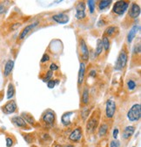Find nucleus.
Listing matches in <instances>:
<instances>
[{
  "instance_id": "f257e3e1",
  "label": "nucleus",
  "mask_w": 141,
  "mask_h": 147,
  "mask_svg": "<svg viewBox=\"0 0 141 147\" xmlns=\"http://www.w3.org/2000/svg\"><path fill=\"white\" fill-rule=\"evenodd\" d=\"M141 117V105L140 103L134 104L127 113V118L131 122L138 121Z\"/></svg>"
},
{
  "instance_id": "f03ea898",
  "label": "nucleus",
  "mask_w": 141,
  "mask_h": 147,
  "mask_svg": "<svg viewBox=\"0 0 141 147\" xmlns=\"http://www.w3.org/2000/svg\"><path fill=\"white\" fill-rule=\"evenodd\" d=\"M128 60L127 53L125 50H122L119 53V54L117 58L116 63H115V70L116 71H121L122 69L126 66Z\"/></svg>"
},
{
  "instance_id": "7ed1b4c3",
  "label": "nucleus",
  "mask_w": 141,
  "mask_h": 147,
  "mask_svg": "<svg viewBox=\"0 0 141 147\" xmlns=\"http://www.w3.org/2000/svg\"><path fill=\"white\" fill-rule=\"evenodd\" d=\"M129 7V2L127 1H117L116 4H114L112 12L117 15H123L127 11Z\"/></svg>"
},
{
  "instance_id": "20e7f679",
  "label": "nucleus",
  "mask_w": 141,
  "mask_h": 147,
  "mask_svg": "<svg viewBox=\"0 0 141 147\" xmlns=\"http://www.w3.org/2000/svg\"><path fill=\"white\" fill-rule=\"evenodd\" d=\"M115 112H116V103L113 100H108L106 102V105H105V115L106 117L112 118L115 115Z\"/></svg>"
},
{
  "instance_id": "39448f33",
  "label": "nucleus",
  "mask_w": 141,
  "mask_h": 147,
  "mask_svg": "<svg viewBox=\"0 0 141 147\" xmlns=\"http://www.w3.org/2000/svg\"><path fill=\"white\" fill-rule=\"evenodd\" d=\"M85 4L84 2H80L76 6V18L79 20L85 18Z\"/></svg>"
},
{
  "instance_id": "423d86ee",
  "label": "nucleus",
  "mask_w": 141,
  "mask_h": 147,
  "mask_svg": "<svg viewBox=\"0 0 141 147\" xmlns=\"http://www.w3.org/2000/svg\"><path fill=\"white\" fill-rule=\"evenodd\" d=\"M17 109V104H16V102L15 101H10L8 102L7 103L2 107V110L5 114H12L16 111Z\"/></svg>"
},
{
  "instance_id": "0eeeda50",
  "label": "nucleus",
  "mask_w": 141,
  "mask_h": 147,
  "mask_svg": "<svg viewBox=\"0 0 141 147\" xmlns=\"http://www.w3.org/2000/svg\"><path fill=\"white\" fill-rule=\"evenodd\" d=\"M42 119L46 124L51 125L54 123V121H55V113L51 109L46 110L44 113V115H43Z\"/></svg>"
},
{
  "instance_id": "6e6552de",
  "label": "nucleus",
  "mask_w": 141,
  "mask_h": 147,
  "mask_svg": "<svg viewBox=\"0 0 141 147\" xmlns=\"http://www.w3.org/2000/svg\"><path fill=\"white\" fill-rule=\"evenodd\" d=\"M82 136H83V133H82V129L81 128H76L75 130H73L71 131V133L69 136V139L72 142H78L82 138Z\"/></svg>"
},
{
  "instance_id": "1a4fd4ad",
  "label": "nucleus",
  "mask_w": 141,
  "mask_h": 147,
  "mask_svg": "<svg viewBox=\"0 0 141 147\" xmlns=\"http://www.w3.org/2000/svg\"><path fill=\"white\" fill-rule=\"evenodd\" d=\"M38 21H36V22L31 24V25H28L27 26H25L24 29L22 30V32H20V34H19V40H24V39L26 37L28 34H29V32L31 31V30H33L34 28H35L37 25H38Z\"/></svg>"
},
{
  "instance_id": "9d476101",
  "label": "nucleus",
  "mask_w": 141,
  "mask_h": 147,
  "mask_svg": "<svg viewBox=\"0 0 141 147\" xmlns=\"http://www.w3.org/2000/svg\"><path fill=\"white\" fill-rule=\"evenodd\" d=\"M52 19L55 22H57L58 24H61V25H64L69 22V17L68 15L64 14V13H58L56 15H53Z\"/></svg>"
},
{
  "instance_id": "9b49d317",
  "label": "nucleus",
  "mask_w": 141,
  "mask_h": 147,
  "mask_svg": "<svg viewBox=\"0 0 141 147\" xmlns=\"http://www.w3.org/2000/svg\"><path fill=\"white\" fill-rule=\"evenodd\" d=\"M140 14V6L136 3H132L129 10V16L132 19H137Z\"/></svg>"
},
{
  "instance_id": "f8f14e48",
  "label": "nucleus",
  "mask_w": 141,
  "mask_h": 147,
  "mask_svg": "<svg viewBox=\"0 0 141 147\" xmlns=\"http://www.w3.org/2000/svg\"><path fill=\"white\" fill-rule=\"evenodd\" d=\"M80 49H81V54L82 58L84 60H88L89 59V50L88 47L86 46V43L84 41V40L81 39L80 40Z\"/></svg>"
},
{
  "instance_id": "ddd939ff",
  "label": "nucleus",
  "mask_w": 141,
  "mask_h": 147,
  "mask_svg": "<svg viewBox=\"0 0 141 147\" xmlns=\"http://www.w3.org/2000/svg\"><path fill=\"white\" fill-rule=\"evenodd\" d=\"M139 29H140V26H139V25H133V26L131 28V30H130V32H128V35H127V42L128 43H130V44H131V43L132 42L133 39L135 38L137 32H138V31Z\"/></svg>"
},
{
  "instance_id": "4468645a",
  "label": "nucleus",
  "mask_w": 141,
  "mask_h": 147,
  "mask_svg": "<svg viewBox=\"0 0 141 147\" xmlns=\"http://www.w3.org/2000/svg\"><path fill=\"white\" fill-rule=\"evenodd\" d=\"M12 122L16 125V126L19 127V128H25L27 126V123L25 120L21 116H14L12 118Z\"/></svg>"
},
{
  "instance_id": "2eb2a0df",
  "label": "nucleus",
  "mask_w": 141,
  "mask_h": 147,
  "mask_svg": "<svg viewBox=\"0 0 141 147\" xmlns=\"http://www.w3.org/2000/svg\"><path fill=\"white\" fill-rule=\"evenodd\" d=\"M134 131H135V127L132 126V125L125 127L123 131V135H122L123 138L124 139H129V138L134 134Z\"/></svg>"
},
{
  "instance_id": "dca6fc26",
  "label": "nucleus",
  "mask_w": 141,
  "mask_h": 147,
  "mask_svg": "<svg viewBox=\"0 0 141 147\" xmlns=\"http://www.w3.org/2000/svg\"><path fill=\"white\" fill-rule=\"evenodd\" d=\"M79 67L80 68H79V75H78V84H79V85H81L84 81V71H85V65L82 62V63H80Z\"/></svg>"
},
{
  "instance_id": "f3484780",
  "label": "nucleus",
  "mask_w": 141,
  "mask_h": 147,
  "mask_svg": "<svg viewBox=\"0 0 141 147\" xmlns=\"http://www.w3.org/2000/svg\"><path fill=\"white\" fill-rule=\"evenodd\" d=\"M13 68H14V61L12 60H9L6 62L5 66V70H4V75H5V76H8V75L12 73Z\"/></svg>"
},
{
  "instance_id": "a211bd4d",
  "label": "nucleus",
  "mask_w": 141,
  "mask_h": 147,
  "mask_svg": "<svg viewBox=\"0 0 141 147\" xmlns=\"http://www.w3.org/2000/svg\"><path fill=\"white\" fill-rule=\"evenodd\" d=\"M72 114H73L72 111L66 112V113H64L61 117L62 124L64 125H66V126H67V125H70L71 124V116Z\"/></svg>"
},
{
  "instance_id": "6ab92c4d",
  "label": "nucleus",
  "mask_w": 141,
  "mask_h": 147,
  "mask_svg": "<svg viewBox=\"0 0 141 147\" xmlns=\"http://www.w3.org/2000/svg\"><path fill=\"white\" fill-rule=\"evenodd\" d=\"M97 120L95 119L94 117L91 118L90 121H89L88 124H87V126H86L87 132H92L93 130L96 128V126H97Z\"/></svg>"
},
{
  "instance_id": "aec40b11",
  "label": "nucleus",
  "mask_w": 141,
  "mask_h": 147,
  "mask_svg": "<svg viewBox=\"0 0 141 147\" xmlns=\"http://www.w3.org/2000/svg\"><path fill=\"white\" fill-rule=\"evenodd\" d=\"M102 41V44H103V47L104 49L105 50V52H108L110 48V40H109V38L105 35H103V38L101 40Z\"/></svg>"
},
{
  "instance_id": "412c9836",
  "label": "nucleus",
  "mask_w": 141,
  "mask_h": 147,
  "mask_svg": "<svg viewBox=\"0 0 141 147\" xmlns=\"http://www.w3.org/2000/svg\"><path fill=\"white\" fill-rule=\"evenodd\" d=\"M111 4H112V1H111V0H102V1L99 2V11H103V10L106 9L108 6H110Z\"/></svg>"
},
{
  "instance_id": "4be33fe9",
  "label": "nucleus",
  "mask_w": 141,
  "mask_h": 147,
  "mask_svg": "<svg viewBox=\"0 0 141 147\" xmlns=\"http://www.w3.org/2000/svg\"><path fill=\"white\" fill-rule=\"evenodd\" d=\"M15 94V88L14 85L12 83H9L8 85V88H7V99H10L12 98Z\"/></svg>"
},
{
  "instance_id": "5701e85b",
  "label": "nucleus",
  "mask_w": 141,
  "mask_h": 147,
  "mask_svg": "<svg viewBox=\"0 0 141 147\" xmlns=\"http://www.w3.org/2000/svg\"><path fill=\"white\" fill-rule=\"evenodd\" d=\"M82 102L84 104H87L89 103V89L86 87L84 88L83 95H82Z\"/></svg>"
},
{
  "instance_id": "b1692460",
  "label": "nucleus",
  "mask_w": 141,
  "mask_h": 147,
  "mask_svg": "<svg viewBox=\"0 0 141 147\" xmlns=\"http://www.w3.org/2000/svg\"><path fill=\"white\" fill-rule=\"evenodd\" d=\"M108 131V125L105 124H101V126L99 127V137H104Z\"/></svg>"
},
{
  "instance_id": "393cba45",
  "label": "nucleus",
  "mask_w": 141,
  "mask_h": 147,
  "mask_svg": "<svg viewBox=\"0 0 141 147\" xmlns=\"http://www.w3.org/2000/svg\"><path fill=\"white\" fill-rule=\"evenodd\" d=\"M118 30V28H117L116 26H113V25H111V26L109 27H107L105 29V34L107 36H112V35H114V33L116 32V31ZM105 35V36H106Z\"/></svg>"
},
{
  "instance_id": "a878e982",
  "label": "nucleus",
  "mask_w": 141,
  "mask_h": 147,
  "mask_svg": "<svg viewBox=\"0 0 141 147\" xmlns=\"http://www.w3.org/2000/svg\"><path fill=\"white\" fill-rule=\"evenodd\" d=\"M103 44H102V41L101 40H97V47H96V55H100L102 53V52H103Z\"/></svg>"
},
{
  "instance_id": "bb28decb",
  "label": "nucleus",
  "mask_w": 141,
  "mask_h": 147,
  "mask_svg": "<svg viewBox=\"0 0 141 147\" xmlns=\"http://www.w3.org/2000/svg\"><path fill=\"white\" fill-rule=\"evenodd\" d=\"M87 5H88L90 12L91 13H93L95 11V7H96V2H95L94 0H89V1H87Z\"/></svg>"
},
{
  "instance_id": "cd10ccee",
  "label": "nucleus",
  "mask_w": 141,
  "mask_h": 147,
  "mask_svg": "<svg viewBox=\"0 0 141 147\" xmlns=\"http://www.w3.org/2000/svg\"><path fill=\"white\" fill-rule=\"evenodd\" d=\"M137 87V84L135 81H133V80H129V81H127V88L128 89L130 90V91H132V90H134Z\"/></svg>"
},
{
  "instance_id": "c85d7f7f",
  "label": "nucleus",
  "mask_w": 141,
  "mask_h": 147,
  "mask_svg": "<svg viewBox=\"0 0 141 147\" xmlns=\"http://www.w3.org/2000/svg\"><path fill=\"white\" fill-rule=\"evenodd\" d=\"M22 115L24 116V117L25 118V122L26 123H29V124H35V121H34L33 117H32V116H30L28 115V114H25V113H23Z\"/></svg>"
},
{
  "instance_id": "c756f323",
  "label": "nucleus",
  "mask_w": 141,
  "mask_h": 147,
  "mask_svg": "<svg viewBox=\"0 0 141 147\" xmlns=\"http://www.w3.org/2000/svg\"><path fill=\"white\" fill-rule=\"evenodd\" d=\"M51 76H52V72H51V71L50 70V71H48V72H47V74H46V75H45V78H43V81H44L45 82H46V81H49L50 80H51Z\"/></svg>"
},
{
  "instance_id": "7c9ffc66",
  "label": "nucleus",
  "mask_w": 141,
  "mask_h": 147,
  "mask_svg": "<svg viewBox=\"0 0 141 147\" xmlns=\"http://www.w3.org/2000/svg\"><path fill=\"white\" fill-rule=\"evenodd\" d=\"M56 82H57V81H54V80H50L49 81H47V86H48L49 88H53L55 87Z\"/></svg>"
},
{
  "instance_id": "2f4dec72",
  "label": "nucleus",
  "mask_w": 141,
  "mask_h": 147,
  "mask_svg": "<svg viewBox=\"0 0 141 147\" xmlns=\"http://www.w3.org/2000/svg\"><path fill=\"white\" fill-rule=\"evenodd\" d=\"M140 52H141V47H140V44L136 45V46L134 47V48H133V53H138V54H139Z\"/></svg>"
},
{
  "instance_id": "473e14b6",
  "label": "nucleus",
  "mask_w": 141,
  "mask_h": 147,
  "mask_svg": "<svg viewBox=\"0 0 141 147\" xmlns=\"http://www.w3.org/2000/svg\"><path fill=\"white\" fill-rule=\"evenodd\" d=\"M119 146H120V143L118 140H113L110 144V147H119Z\"/></svg>"
},
{
  "instance_id": "72a5a7b5",
  "label": "nucleus",
  "mask_w": 141,
  "mask_h": 147,
  "mask_svg": "<svg viewBox=\"0 0 141 147\" xmlns=\"http://www.w3.org/2000/svg\"><path fill=\"white\" fill-rule=\"evenodd\" d=\"M12 144H13V140L10 137H6V146L12 147Z\"/></svg>"
},
{
  "instance_id": "f704fd0d",
  "label": "nucleus",
  "mask_w": 141,
  "mask_h": 147,
  "mask_svg": "<svg viewBox=\"0 0 141 147\" xmlns=\"http://www.w3.org/2000/svg\"><path fill=\"white\" fill-rule=\"evenodd\" d=\"M49 60H50V56L47 54V53H45V54L43 55L42 59H41V62H42V63H45V62L48 61Z\"/></svg>"
},
{
  "instance_id": "c9c22d12",
  "label": "nucleus",
  "mask_w": 141,
  "mask_h": 147,
  "mask_svg": "<svg viewBox=\"0 0 141 147\" xmlns=\"http://www.w3.org/2000/svg\"><path fill=\"white\" fill-rule=\"evenodd\" d=\"M6 12V7L3 3H0V14H3Z\"/></svg>"
},
{
  "instance_id": "e433bc0d",
  "label": "nucleus",
  "mask_w": 141,
  "mask_h": 147,
  "mask_svg": "<svg viewBox=\"0 0 141 147\" xmlns=\"http://www.w3.org/2000/svg\"><path fill=\"white\" fill-rule=\"evenodd\" d=\"M118 133H119V131L118 128H115L114 131H113V134H112V136H113L114 139L117 140V138H118Z\"/></svg>"
},
{
  "instance_id": "4c0bfd02",
  "label": "nucleus",
  "mask_w": 141,
  "mask_h": 147,
  "mask_svg": "<svg viewBox=\"0 0 141 147\" xmlns=\"http://www.w3.org/2000/svg\"><path fill=\"white\" fill-rule=\"evenodd\" d=\"M50 69H51V71L52 72V71L58 70V67L55 63H51V65H50Z\"/></svg>"
},
{
  "instance_id": "58836bf2",
  "label": "nucleus",
  "mask_w": 141,
  "mask_h": 147,
  "mask_svg": "<svg viewBox=\"0 0 141 147\" xmlns=\"http://www.w3.org/2000/svg\"><path fill=\"white\" fill-rule=\"evenodd\" d=\"M21 26V24L20 23H16V24H13V25H12V30H17L18 27Z\"/></svg>"
},
{
  "instance_id": "ea45409f",
  "label": "nucleus",
  "mask_w": 141,
  "mask_h": 147,
  "mask_svg": "<svg viewBox=\"0 0 141 147\" xmlns=\"http://www.w3.org/2000/svg\"><path fill=\"white\" fill-rule=\"evenodd\" d=\"M105 25V21L104 20H100L99 23H97V25H99V26H101V25Z\"/></svg>"
},
{
  "instance_id": "a19ab883",
  "label": "nucleus",
  "mask_w": 141,
  "mask_h": 147,
  "mask_svg": "<svg viewBox=\"0 0 141 147\" xmlns=\"http://www.w3.org/2000/svg\"><path fill=\"white\" fill-rule=\"evenodd\" d=\"M95 75H96V71L95 70H92V71H91V73H90V76H95Z\"/></svg>"
},
{
  "instance_id": "79ce46f5",
  "label": "nucleus",
  "mask_w": 141,
  "mask_h": 147,
  "mask_svg": "<svg viewBox=\"0 0 141 147\" xmlns=\"http://www.w3.org/2000/svg\"><path fill=\"white\" fill-rule=\"evenodd\" d=\"M62 147H74V146L71 145V144H67V145H64V146H62Z\"/></svg>"
},
{
  "instance_id": "37998d69",
  "label": "nucleus",
  "mask_w": 141,
  "mask_h": 147,
  "mask_svg": "<svg viewBox=\"0 0 141 147\" xmlns=\"http://www.w3.org/2000/svg\"><path fill=\"white\" fill-rule=\"evenodd\" d=\"M55 147H62V146H60V145H56Z\"/></svg>"
},
{
  "instance_id": "c03bdc74",
  "label": "nucleus",
  "mask_w": 141,
  "mask_h": 147,
  "mask_svg": "<svg viewBox=\"0 0 141 147\" xmlns=\"http://www.w3.org/2000/svg\"><path fill=\"white\" fill-rule=\"evenodd\" d=\"M133 147H135V146H133Z\"/></svg>"
}]
</instances>
